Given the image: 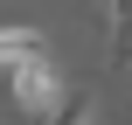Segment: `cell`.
Wrapping results in <instances>:
<instances>
[{
	"mask_svg": "<svg viewBox=\"0 0 132 125\" xmlns=\"http://www.w3.org/2000/svg\"><path fill=\"white\" fill-rule=\"evenodd\" d=\"M84 125H97V118H84Z\"/></svg>",
	"mask_w": 132,
	"mask_h": 125,
	"instance_id": "cell-4",
	"label": "cell"
},
{
	"mask_svg": "<svg viewBox=\"0 0 132 125\" xmlns=\"http://www.w3.org/2000/svg\"><path fill=\"white\" fill-rule=\"evenodd\" d=\"M97 14H111V63L132 70V0H97Z\"/></svg>",
	"mask_w": 132,
	"mask_h": 125,
	"instance_id": "cell-3",
	"label": "cell"
},
{
	"mask_svg": "<svg viewBox=\"0 0 132 125\" xmlns=\"http://www.w3.org/2000/svg\"><path fill=\"white\" fill-rule=\"evenodd\" d=\"M7 90H14V104L28 111V118H49L70 90H63V70L49 63V56H28V63H14L7 70Z\"/></svg>",
	"mask_w": 132,
	"mask_h": 125,
	"instance_id": "cell-1",
	"label": "cell"
},
{
	"mask_svg": "<svg viewBox=\"0 0 132 125\" xmlns=\"http://www.w3.org/2000/svg\"><path fill=\"white\" fill-rule=\"evenodd\" d=\"M28 56H49L42 28H28V21H0V70H14V63H28Z\"/></svg>",
	"mask_w": 132,
	"mask_h": 125,
	"instance_id": "cell-2",
	"label": "cell"
}]
</instances>
